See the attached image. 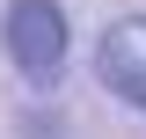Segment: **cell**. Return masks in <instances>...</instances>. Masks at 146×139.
<instances>
[{
    "mask_svg": "<svg viewBox=\"0 0 146 139\" xmlns=\"http://www.w3.org/2000/svg\"><path fill=\"white\" fill-rule=\"evenodd\" d=\"M0 44L15 59V73L29 88H51L66 73V44H73V22L58 0H7V15H0Z\"/></svg>",
    "mask_w": 146,
    "mask_h": 139,
    "instance_id": "1",
    "label": "cell"
},
{
    "mask_svg": "<svg viewBox=\"0 0 146 139\" xmlns=\"http://www.w3.org/2000/svg\"><path fill=\"white\" fill-rule=\"evenodd\" d=\"M95 81H102V95H117V103H131L146 117V15H117L102 29V44H95Z\"/></svg>",
    "mask_w": 146,
    "mask_h": 139,
    "instance_id": "2",
    "label": "cell"
}]
</instances>
